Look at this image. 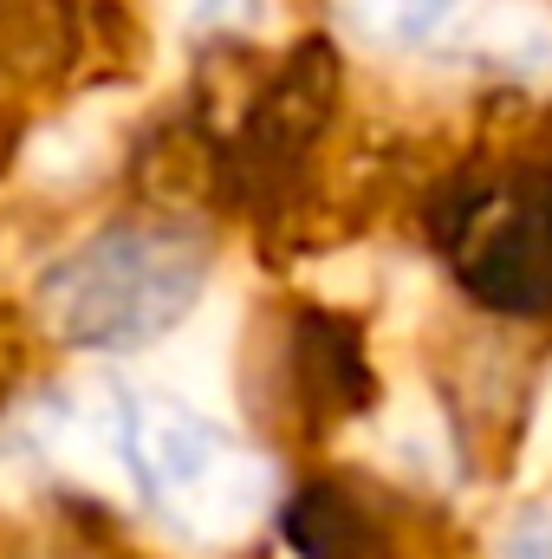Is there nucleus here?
<instances>
[{"instance_id":"obj_1","label":"nucleus","mask_w":552,"mask_h":559,"mask_svg":"<svg viewBox=\"0 0 552 559\" xmlns=\"http://www.w3.org/2000/svg\"><path fill=\"white\" fill-rule=\"evenodd\" d=\"M208 280V254L176 222H111L39 286L46 325L79 352H143L176 332Z\"/></svg>"},{"instance_id":"obj_2","label":"nucleus","mask_w":552,"mask_h":559,"mask_svg":"<svg viewBox=\"0 0 552 559\" xmlns=\"http://www.w3.org/2000/svg\"><path fill=\"white\" fill-rule=\"evenodd\" d=\"M124 468L143 501L202 547L241 540L274 495V468L254 449H241L202 404L156 391H124Z\"/></svg>"},{"instance_id":"obj_3","label":"nucleus","mask_w":552,"mask_h":559,"mask_svg":"<svg viewBox=\"0 0 552 559\" xmlns=\"http://www.w3.org/2000/svg\"><path fill=\"white\" fill-rule=\"evenodd\" d=\"M468 0H345L351 26L371 46H429Z\"/></svg>"},{"instance_id":"obj_4","label":"nucleus","mask_w":552,"mask_h":559,"mask_svg":"<svg viewBox=\"0 0 552 559\" xmlns=\"http://www.w3.org/2000/svg\"><path fill=\"white\" fill-rule=\"evenodd\" d=\"M481 46L501 59V66H520V72H540L552 59V20L540 7H501V13H488V26H481Z\"/></svg>"},{"instance_id":"obj_5","label":"nucleus","mask_w":552,"mask_h":559,"mask_svg":"<svg viewBox=\"0 0 552 559\" xmlns=\"http://www.w3.org/2000/svg\"><path fill=\"white\" fill-rule=\"evenodd\" d=\"M501 554H507V559H552V501L527 508V514H520V521L507 527Z\"/></svg>"},{"instance_id":"obj_6","label":"nucleus","mask_w":552,"mask_h":559,"mask_svg":"<svg viewBox=\"0 0 552 559\" xmlns=\"http://www.w3.org/2000/svg\"><path fill=\"white\" fill-rule=\"evenodd\" d=\"M261 7H267V0H182V20H189V26H221V33H235V26H254Z\"/></svg>"},{"instance_id":"obj_7","label":"nucleus","mask_w":552,"mask_h":559,"mask_svg":"<svg viewBox=\"0 0 552 559\" xmlns=\"http://www.w3.org/2000/svg\"><path fill=\"white\" fill-rule=\"evenodd\" d=\"M533 468H552V391L540 404V417H533V442H527V475Z\"/></svg>"}]
</instances>
